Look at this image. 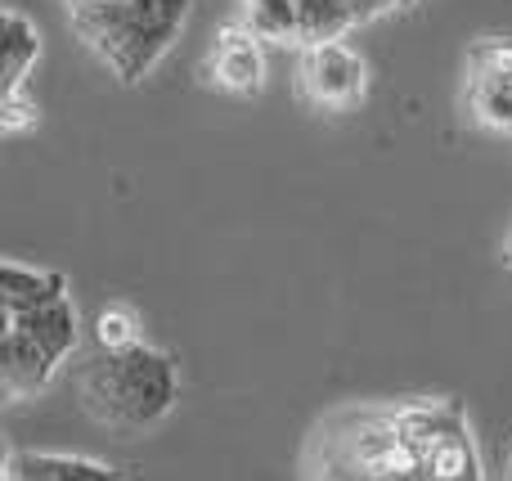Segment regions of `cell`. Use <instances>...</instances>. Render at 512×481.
I'll return each mask as SVG.
<instances>
[{
    "mask_svg": "<svg viewBox=\"0 0 512 481\" xmlns=\"http://www.w3.org/2000/svg\"><path fill=\"white\" fill-rule=\"evenodd\" d=\"M0 311V392L18 405L59 378L81 342V315L68 275L18 257L0 261Z\"/></svg>",
    "mask_w": 512,
    "mask_h": 481,
    "instance_id": "7a4b0ae2",
    "label": "cell"
},
{
    "mask_svg": "<svg viewBox=\"0 0 512 481\" xmlns=\"http://www.w3.org/2000/svg\"><path fill=\"white\" fill-rule=\"evenodd\" d=\"M508 481H512V459H508Z\"/></svg>",
    "mask_w": 512,
    "mask_h": 481,
    "instance_id": "9a60e30c",
    "label": "cell"
},
{
    "mask_svg": "<svg viewBox=\"0 0 512 481\" xmlns=\"http://www.w3.org/2000/svg\"><path fill=\"white\" fill-rule=\"evenodd\" d=\"M400 5H405V9H414L418 0H355V9H360V14H364V23H378V18H387V14H391V9H396V14H400Z\"/></svg>",
    "mask_w": 512,
    "mask_h": 481,
    "instance_id": "7c38bea8",
    "label": "cell"
},
{
    "mask_svg": "<svg viewBox=\"0 0 512 481\" xmlns=\"http://www.w3.org/2000/svg\"><path fill=\"white\" fill-rule=\"evenodd\" d=\"M203 77L225 95L252 99L265 90V41L248 23H230L216 32V45L203 63Z\"/></svg>",
    "mask_w": 512,
    "mask_h": 481,
    "instance_id": "52a82bcc",
    "label": "cell"
},
{
    "mask_svg": "<svg viewBox=\"0 0 512 481\" xmlns=\"http://www.w3.org/2000/svg\"><path fill=\"white\" fill-rule=\"evenodd\" d=\"M194 0H95L63 9L68 27L122 86H140L171 54Z\"/></svg>",
    "mask_w": 512,
    "mask_h": 481,
    "instance_id": "277c9868",
    "label": "cell"
},
{
    "mask_svg": "<svg viewBox=\"0 0 512 481\" xmlns=\"http://www.w3.org/2000/svg\"><path fill=\"white\" fill-rule=\"evenodd\" d=\"M292 86H297V99L306 108L346 113V108L364 104V95H369V63L346 41L306 45V50H297Z\"/></svg>",
    "mask_w": 512,
    "mask_h": 481,
    "instance_id": "5b68a950",
    "label": "cell"
},
{
    "mask_svg": "<svg viewBox=\"0 0 512 481\" xmlns=\"http://www.w3.org/2000/svg\"><path fill=\"white\" fill-rule=\"evenodd\" d=\"M0 481H122L113 464L68 450H5Z\"/></svg>",
    "mask_w": 512,
    "mask_h": 481,
    "instance_id": "ba28073f",
    "label": "cell"
},
{
    "mask_svg": "<svg viewBox=\"0 0 512 481\" xmlns=\"http://www.w3.org/2000/svg\"><path fill=\"white\" fill-rule=\"evenodd\" d=\"M508 261H512V239H508Z\"/></svg>",
    "mask_w": 512,
    "mask_h": 481,
    "instance_id": "5bb4252c",
    "label": "cell"
},
{
    "mask_svg": "<svg viewBox=\"0 0 512 481\" xmlns=\"http://www.w3.org/2000/svg\"><path fill=\"white\" fill-rule=\"evenodd\" d=\"M301 481H486V459L459 396L346 401L310 423Z\"/></svg>",
    "mask_w": 512,
    "mask_h": 481,
    "instance_id": "6da1fadb",
    "label": "cell"
},
{
    "mask_svg": "<svg viewBox=\"0 0 512 481\" xmlns=\"http://www.w3.org/2000/svg\"><path fill=\"white\" fill-rule=\"evenodd\" d=\"M0 41H5V95L27 90L36 59H41V32L18 5H5L0 14Z\"/></svg>",
    "mask_w": 512,
    "mask_h": 481,
    "instance_id": "9c48e42d",
    "label": "cell"
},
{
    "mask_svg": "<svg viewBox=\"0 0 512 481\" xmlns=\"http://www.w3.org/2000/svg\"><path fill=\"white\" fill-rule=\"evenodd\" d=\"M41 122V108H36L32 90H14V95H0V135H23Z\"/></svg>",
    "mask_w": 512,
    "mask_h": 481,
    "instance_id": "8fae6325",
    "label": "cell"
},
{
    "mask_svg": "<svg viewBox=\"0 0 512 481\" xmlns=\"http://www.w3.org/2000/svg\"><path fill=\"white\" fill-rule=\"evenodd\" d=\"M63 9H77V5H95V0H59Z\"/></svg>",
    "mask_w": 512,
    "mask_h": 481,
    "instance_id": "4fadbf2b",
    "label": "cell"
},
{
    "mask_svg": "<svg viewBox=\"0 0 512 481\" xmlns=\"http://www.w3.org/2000/svg\"><path fill=\"white\" fill-rule=\"evenodd\" d=\"M95 347L99 351H131V347H144V315L135 311L131 302H104L95 311Z\"/></svg>",
    "mask_w": 512,
    "mask_h": 481,
    "instance_id": "30bf717a",
    "label": "cell"
},
{
    "mask_svg": "<svg viewBox=\"0 0 512 481\" xmlns=\"http://www.w3.org/2000/svg\"><path fill=\"white\" fill-rule=\"evenodd\" d=\"M463 108L481 131L512 135V36H477L468 45Z\"/></svg>",
    "mask_w": 512,
    "mask_h": 481,
    "instance_id": "8992f818",
    "label": "cell"
},
{
    "mask_svg": "<svg viewBox=\"0 0 512 481\" xmlns=\"http://www.w3.org/2000/svg\"><path fill=\"white\" fill-rule=\"evenodd\" d=\"M77 401L108 432H153L180 405V360L153 342L131 351H95L77 369Z\"/></svg>",
    "mask_w": 512,
    "mask_h": 481,
    "instance_id": "3957f363",
    "label": "cell"
}]
</instances>
